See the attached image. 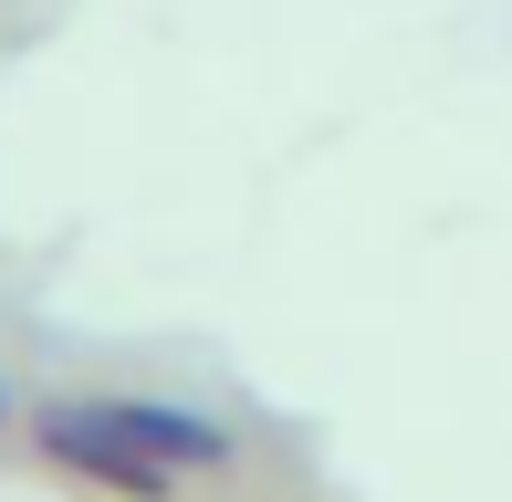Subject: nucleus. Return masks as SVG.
Instances as JSON below:
<instances>
[{
  "label": "nucleus",
  "instance_id": "1",
  "mask_svg": "<svg viewBox=\"0 0 512 502\" xmlns=\"http://www.w3.org/2000/svg\"><path fill=\"white\" fill-rule=\"evenodd\" d=\"M42 450H53L63 471H84V482L126 492V502H168V482H178V471L126 429V408H115V398H105V408H74V398L42 408Z\"/></svg>",
  "mask_w": 512,
  "mask_h": 502
},
{
  "label": "nucleus",
  "instance_id": "2",
  "mask_svg": "<svg viewBox=\"0 0 512 502\" xmlns=\"http://www.w3.org/2000/svg\"><path fill=\"white\" fill-rule=\"evenodd\" d=\"M115 408H126V429H136L168 471H220V461H230V429L199 419V408H157V398H115Z\"/></svg>",
  "mask_w": 512,
  "mask_h": 502
},
{
  "label": "nucleus",
  "instance_id": "3",
  "mask_svg": "<svg viewBox=\"0 0 512 502\" xmlns=\"http://www.w3.org/2000/svg\"><path fill=\"white\" fill-rule=\"evenodd\" d=\"M0 419H11V387H0Z\"/></svg>",
  "mask_w": 512,
  "mask_h": 502
}]
</instances>
